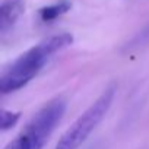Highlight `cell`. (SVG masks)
I'll list each match as a JSON object with an SVG mask.
<instances>
[{
	"instance_id": "obj_7",
	"label": "cell",
	"mask_w": 149,
	"mask_h": 149,
	"mask_svg": "<svg viewBox=\"0 0 149 149\" xmlns=\"http://www.w3.org/2000/svg\"><path fill=\"white\" fill-rule=\"evenodd\" d=\"M5 149H21V146H19L18 140H16V139H13V140H12V142H10V143H9L6 148H5Z\"/></svg>"
},
{
	"instance_id": "obj_1",
	"label": "cell",
	"mask_w": 149,
	"mask_h": 149,
	"mask_svg": "<svg viewBox=\"0 0 149 149\" xmlns=\"http://www.w3.org/2000/svg\"><path fill=\"white\" fill-rule=\"evenodd\" d=\"M73 42V37L67 32L50 37L32 48L21 54L0 76V92L3 95L15 92L25 86L29 81L35 78V74L42 69L48 58L57 51L69 47Z\"/></svg>"
},
{
	"instance_id": "obj_2",
	"label": "cell",
	"mask_w": 149,
	"mask_h": 149,
	"mask_svg": "<svg viewBox=\"0 0 149 149\" xmlns=\"http://www.w3.org/2000/svg\"><path fill=\"white\" fill-rule=\"evenodd\" d=\"M66 111V100L56 97L44 104L42 108L28 121L25 129L15 137L21 149H42L48 137L60 123Z\"/></svg>"
},
{
	"instance_id": "obj_3",
	"label": "cell",
	"mask_w": 149,
	"mask_h": 149,
	"mask_svg": "<svg viewBox=\"0 0 149 149\" xmlns=\"http://www.w3.org/2000/svg\"><path fill=\"white\" fill-rule=\"evenodd\" d=\"M114 88L105 89L97 98V101L64 132L56 149H79L94 132V129L101 123L104 116L108 113L114 100Z\"/></svg>"
},
{
	"instance_id": "obj_5",
	"label": "cell",
	"mask_w": 149,
	"mask_h": 149,
	"mask_svg": "<svg viewBox=\"0 0 149 149\" xmlns=\"http://www.w3.org/2000/svg\"><path fill=\"white\" fill-rule=\"evenodd\" d=\"M70 3L67 0H61L58 3H54V5H50V6H45L42 9H40L38 12V18L41 22H51L54 19H57L58 16L64 15L69 9H70Z\"/></svg>"
},
{
	"instance_id": "obj_6",
	"label": "cell",
	"mask_w": 149,
	"mask_h": 149,
	"mask_svg": "<svg viewBox=\"0 0 149 149\" xmlns=\"http://www.w3.org/2000/svg\"><path fill=\"white\" fill-rule=\"evenodd\" d=\"M21 118V113L16 111H9V110H2V116H0V126H2V132H8L12 127L16 126V123Z\"/></svg>"
},
{
	"instance_id": "obj_4",
	"label": "cell",
	"mask_w": 149,
	"mask_h": 149,
	"mask_svg": "<svg viewBox=\"0 0 149 149\" xmlns=\"http://www.w3.org/2000/svg\"><path fill=\"white\" fill-rule=\"evenodd\" d=\"M25 10L24 0H3L0 6V32L6 34Z\"/></svg>"
}]
</instances>
